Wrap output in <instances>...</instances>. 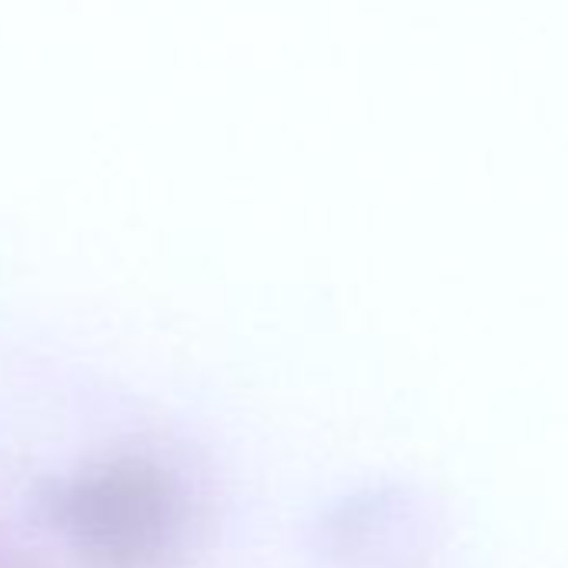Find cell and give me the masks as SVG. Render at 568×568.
I'll return each instance as SVG.
<instances>
[{
	"label": "cell",
	"mask_w": 568,
	"mask_h": 568,
	"mask_svg": "<svg viewBox=\"0 0 568 568\" xmlns=\"http://www.w3.org/2000/svg\"><path fill=\"white\" fill-rule=\"evenodd\" d=\"M64 521L91 558L134 568L154 561L171 541L178 498L154 465L118 462L68 491Z\"/></svg>",
	"instance_id": "cell-1"
}]
</instances>
